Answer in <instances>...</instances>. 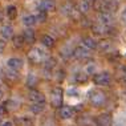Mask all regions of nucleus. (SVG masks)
Returning <instances> with one entry per match:
<instances>
[{
	"label": "nucleus",
	"mask_w": 126,
	"mask_h": 126,
	"mask_svg": "<svg viewBox=\"0 0 126 126\" xmlns=\"http://www.w3.org/2000/svg\"><path fill=\"white\" fill-rule=\"evenodd\" d=\"M118 7L117 1H113V0H94L93 3V8L98 12H111L114 11Z\"/></svg>",
	"instance_id": "f257e3e1"
},
{
	"label": "nucleus",
	"mask_w": 126,
	"mask_h": 126,
	"mask_svg": "<svg viewBox=\"0 0 126 126\" xmlns=\"http://www.w3.org/2000/svg\"><path fill=\"white\" fill-rule=\"evenodd\" d=\"M105 100H106L105 93H104V92H101V90L94 89V90H92L90 93H89V101H90V104L93 105V106H96V108L101 106V105L105 102Z\"/></svg>",
	"instance_id": "f03ea898"
},
{
	"label": "nucleus",
	"mask_w": 126,
	"mask_h": 126,
	"mask_svg": "<svg viewBox=\"0 0 126 126\" xmlns=\"http://www.w3.org/2000/svg\"><path fill=\"white\" fill-rule=\"evenodd\" d=\"M50 101L54 108H61L63 106V89L61 88H53L50 93Z\"/></svg>",
	"instance_id": "7ed1b4c3"
},
{
	"label": "nucleus",
	"mask_w": 126,
	"mask_h": 126,
	"mask_svg": "<svg viewBox=\"0 0 126 126\" xmlns=\"http://www.w3.org/2000/svg\"><path fill=\"white\" fill-rule=\"evenodd\" d=\"M28 59L32 61L33 64H40L45 60V52H43L40 48H33L28 53Z\"/></svg>",
	"instance_id": "20e7f679"
},
{
	"label": "nucleus",
	"mask_w": 126,
	"mask_h": 126,
	"mask_svg": "<svg viewBox=\"0 0 126 126\" xmlns=\"http://www.w3.org/2000/svg\"><path fill=\"white\" fill-rule=\"evenodd\" d=\"M111 77L109 72H101V73H96L93 77V81L96 85H101V86H105V85H109Z\"/></svg>",
	"instance_id": "39448f33"
},
{
	"label": "nucleus",
	"mask_w": 126,
	"mask_h": 126,
	"mask_svg": "<svg viewBox=\"0 0 126 126\" xmlns=\"http://www.w3.org/2000/svg\"><path fill=\"white\" fill-rule=\"evenodd\" d=\"M56 8V3L54 0H41L39 4V9L41 12H52Z\"/></svg>",
	"instance_id": "423d86ee"
},
{
	"label": "nucleus",
	"mask_w": 126,
	"mask_h": 126,
	"mask_svg": "<svg viewBox=\"0 0 126 126\" xmlns=\"http://www.w3.org/2000/svg\"><path fill=\"white\" fill-rule=\"evenodd\" d=\"M73 56L78 60H86L88 57L90 56V52L88 50L86 47H77V48L73 50Z\"/></svg>",
	"instance_id": "0eeeda50"
},
{
	"label": "nucleus",
	"mask_w": 126,
	"mask_h": 126,
	"mask_svg": "<svg viewBox=\"0 0 126 126\" xmlns=\"http://www.w3.org/2000/svg\"><path fill=\"white\" fill-rule=\"evenodd\" d=\"M98 20H100L98 23L110 27L114 21V17H113V15H111V12H101L100 16H98Z\"/></svg>",
	"instance_id": "6e6552de"
},
{
	"label": "nucleus",
	"mask_w": 126,
	"mask_h": 126,
	"mask_svg": "<svg viewBox=\"0 0 126 126\" xmlns=\"http://www.w3.org/2000/svg\"><path fill=\"white\" fill-rule=\"evenodd\" d=\"M59 115L63 120H70L74 115V110L70 106H61L59 109Z\"/></svg>",
	"instance_id": "1a4fd4ad"
},
{
	"label": "nucleus",
	"mask_w": 126,
	"mask_h": 126,
	"mask_svg": "<svg viewBox=\"0 0 126 126\" xmlns=\"http://www.w3.org/2000/svg\"><path fill=\"white\" fill-rule=\"evenodd\" d=\"M97 126H110L111 125V115L109 113H102L98 115L97 121H96Z\"/></svg>",
	"instance_id": "9d476101"
},
{
	"label": "nucleus",
	"mask_w": 126,
	"mask_h": 126,
	"mask_svg": "<svg viewBox=\"0 0 126 126\" xmlns=\"http://www.w3.org/2000/svg\"><path fill=\"white\" fill-rule=\"evenodd\" d=\"M7 65H8L9 69H13V70H20L23 68V60L17 59V57H12V59L8 60V63H7Z\"/></svg>",
	"instance_id": "9b49d317"
},
{
	"label": "nucleus",
	"mask_w": 126,
	"mask_h": 126,
	"mask_svg": "<svg viewBox=\"0 0 126 126\" xmlns=\"http://www.w3.org/2000/svg\"><path fill=\"white\" fill-rule=\"evenodd\" d=\"M92 29L96 35H105V33L109 32V27L108 25H104L101 23H96V24L92 25Z\"/></svg>",
	"instance_id": "f8f14e48"
},
{
	"label": "nucleus",
	"mask_w": 126,
	"mask_h": 126,
	"mask_svg": "<svg viewBox=\"0 0 126 126\" xmlns=\"http://www.w3.org/2000/svg\"><path fill=\"white\" fill-rule=\"evenodd\" d=\"M28 98L33 102H45V97L43 96V93L37 90H31L28 94Z\"/></svg>",
	"instance_id": "ddd939ff"
},
{
	"label": "nucleus",
	"mask_w": 126,
	"mask_h": 126,
	"mask_svg": "<svg viewBox=\"0 0 126 126\" xmlns=\"http://www.w3.org/2000/svg\"><path fill=\"white\" fill-rule=\"evenodd\" d=\"M23 37H24V41L28 43V44L35 43V32H33L32 29H27V31H24V33H23Z\"/></svg>",
	"instance_id": "4468645a"
},
{
	"label": "nucleus",
	"mask_w": 126,
	"mask_h": 126,
	"mask_svg": "<svg viewBox=\"0 0 126 126\" xmlns=\"http://www.w3.org/2000/svg\"><path fill=\"white\" fill-rule=\"evenodd\" d=\"M77 11L80 13H86L89 11V3H88V0H80L77 4Z\"/></svg>",
	"instance_id": "2eb2a0df"
},
{
	"label": "nucleus",
	"mask_w": 126,
	"mask_h": 126,
	"mask_svg": "<svg viewBox=\"0 0 126 126\" xmlns=\"http://www.w3.org/2000/svg\"><path fill=\"white\" fill-rule=\"evenodd\" d=\"M82 43H84V45L88 49H96L97 48V41L94 39H92V37H85V39L82 40Z\"/></svg>",
	"instance_id": "dca6fc26"
},
{
	"label": "nucleus",
	"mask_w": 126,
	"mask_h": 126,
	"mask_svg": "<svg viewBox=\"0 0 126 126\" xmlns=\"http://www.w3.org/2000/svg\"><path fill=\"white\" fill-rule=\"evenodd\" d=\"M13 35V29L11 25H4L1 28V36L4 37V39H11Z\"/></svg>",
	"instance_id": "f3484780"
},
{
	"label": "nucleus",
	"mask_w": 126,
	"mask_h": 126,
	"mask_svg": "<svg viewBox=\"0 0 126 126\" xmlns=\"http://www.w3.org/2000/svg\"><path fill=\"white\" fill-rule=\"evenodd\" d=\"M44 108H45V102H33V105L31 106V110L37 114V113H41Z\"/></svg>",
	"instance_id": "a211bd4d"
},
{
	"label": "nucleus",
	"mask_w": 126,
	"mask_h": 126,
	"mask_svg": "<svg viewBox=\"0 0 126 126\" xmlns=\"http://www.w3.org/2000/svg\"><path fill=\"white\" fill-rule=\"evenodd\" d=\"M74 80H76V82L78 84H84L88 81V73L86 72H78L76 73V76H74Z\"/></svg>",
	"instance_id": "6ab92c4d"
},
{
	"label": "nucleus",
	"mask_w": 126,
	"mask_h": 126,
	"mask_svg": "<svg viewBox=\"0 0 126 126\" xmlns=\"http://www.w3.org/2000/svg\"><path fill=\"white\" fill-rule=\"evenodd\" d=\"M78 124L81 126H93L94 125V121L92 120V117H80L78 118Z\"/></svg>",
	"instance_id": "aec40b11"
},
{
	"label": "nucleus",
	"mask_w": 126,
	"mask_h": 126,
	"mask_svg": "<svg viewBox=\"0 0 126 126\" xmlns=\"http://www.w3.org/2000/svg\"><path fill=\"white\" fill-rule=\"evenodd\" d=\"M36 21H37V19H36V16H33V15L25 16V17L23 19V23H24V25H27V27H33L36 24Z\"/></svg>",
	"instance_id": "412c9836"
},
{
	"label": "nucleus",
	"mask_w": 126,
	"mask_h": 126,
	"mask_svg": "<svg viewBox=\"0 0 126 126\" xmlns=\"http://www.w3.org/2000/svg\"><path fill=\"white\" fill-rule=\"evenodd\" d=\"M41 41H43V44L47 47V48H52V47L54 45V40H53V37H52V36H49V35L43 36Z\"/></svg>",
	"instance_id": "4be33fe9"
},
{
	"label": "nucleus",
	"mask_w": 126,
	"mask_h": 126,
	"mask_svg": "<svg viewBox=\"0 0 126 126\" xmlns=\"http://www.w3.org/2000/svg\"><path fill=\"white\" fill-rule=\"evenodd\" d=\"M27 85H28L29 88H35L36 86V85H37V77H36V74H33V73L28 74V78H27Z\"/></svg>",
	"instance_id": "5701e85b"
},
{
	"label": "nucleus",
	"mask_w": 126,
	"mask_h": 126,
	"mask_svg": "<svg viewBox=\"0 0 126 126\" xmlns=\"http://www.w3.org/2000/svg\"><path fill=\"white\" fill-rule=\"evenodd\" d=\"M97 47L102 50V52H106L108 49H110V43H109L108 40H101V41H98Z\"/></svg>",
	"instance_id": "b1692460"
},
{
	"label": "nucleus",
	"mask_w": 126,
	"mask_h": 126,
	"mask_svg": "<svg viewBox=\"0 0 126 126\" xmlns=\"http://www.w3.org/2000/svg\"><path fill=\"white\" fill-rule=\"evenodd\" d=\"M16 15H17V9H16L15 5H9L8 8H7V16H8L9 19H15Z\"/></svg>",
	"instance_id": "393cba45"
},
{
	"label": "nucleus",
	"mask_w": 126,
	"mask_h": 126,
	"mask_svg": "<svg viewBox=\"0 0 126 126\" xmlns=\"http://www.w3.org/2000/svg\"><path fill=\"white\" fill-rule=\"evenodd\" d=\"M13 45L16 47V48H21L23 47V43H25L24 41V37L23 36H16V37H13Z\"/></svg>",
	"instance_id": "a878e982"
},
{
	"label": "nucleus",
	"mask_w": 126,
	"mask_h": 126,
	"mask_svg": "<svg viewBox=\"0 0 126 126\" xmlns=\"http://www.w3.org/2000/svg\"><path fill=\"white\" fill-rule=\"evenodd\" d=\"M5 77L7 78H11L12 81H15V80H17V73H16V70L11 69L9 72H5Z\"/></svg>",
	"instance_id": "bb28decb"
},
{
	"label": "nucleus",
	"mask_w": 126,
	"mask_h": 126,
	"mask_svg": "<svg viewBox=\"0 0 126 126\" xmlns=\"http://www.w3.org/2000/svg\"><path fill=\"white\" fill-rule=\"evenodd\" d=\"M36 19H37V21H39V23H44L47 20V12H41V11H40V13L36 16Z\"/></svg>",
	"instance_id": "cd10ccee"
},
{
	"label": "nucleus",
	"mask_w": 126,
	"mask_h": 126,
	"mask_svg": "<svg viewBox=\"0 0 126 126\" xmlns=\"http://www.w3.org/2000/svg\"><path fill=\"white\" fill-rule=\"evenodd\" d=\"M45 66L48 68V69H50V68H53V66H54V60H52V59L48 60V61H47V65H45Z\"/></svg>",
	"instance_id": "c85d7f7f"
},
{
	"label": "nucleus",
	"mask_w": 126,
	"mask_h": 126,
	"mask_svg": "<svg viewBox=\"0 0 126 126\" xmlns=\"http://www.w3.org/2000/svg\"><path fill=\"white\" fill-rule=\"evenodd\" d=\"M43 126H56V125H54V122H53V121L48 120V121L44 122V125H43Z\"/></svg>",
	"instance_id": "c756f323"
},
{
	"label": "nucleus",
	"mask_w": 126,
	"mask_h": 126,
	"mask_svg": "<svg viewBox=\"0 0 126 126\" xmlns=\"http://www.w3.org/2000/svg\"><path fill=\"white\" fill-rule=\"evenodd\" d=\"M3 114H5V108L0 105V115H3Z\"/></svg>",
	"instance_id": "7c9ffc66"
},
{
	"label": "nucleus",
	"mask_w": 126,
	"mask_h": 126,
	"mask_svg": "<svg viewBox=\"0 0 126 126\" xmlns=\"http://www.w3.org/2000/svg\"><path fill=\"white\" fill-rule=\"evenodd\" d=\"M1 126H12V124L11 122H5V124H3Z\"/></svg>",
	"instance_id": "2f4dec72"
},
{
	"label": "nucleus",
	"mask_w": 126,
	"mask_h": 126,
	"mask_svg": "<svg viewBox=\"0 0 126 126\" xmlns=\"http://www.w3.org/2000/svg\"><path fill=\"white\" fill-rule=\"evenodd\" d=\"M122 19H124V20H125V21H126V11L124 12V15H122Z\"/></svg>",
	"instance_id": "473e14b6"
},
{
	"label": "nucleus",
	"mask_w": 126,
	"mask_h": 126,
	"mask_svg": "<svg viewBox=\"0 0 126 126\" xmlns=\"http://www.w3.org/2000/svg\"><path fill=\"white\" fill-rule=\"evenodd\" d=\"M3 98V90H1V88H0V100Z\"/></svg>",
	"instance_id": "72a5a7b5"
},
{
	"label": "nucleus",
	"mask_w": 126,
	"mask_h": 126,
	"mask_svg": "<svg viewBox=\"0 0 126 126\" xmlns=\"http://www.w3.org/2000/svg\"><path fill=\"white\" fill-rule=\"evenodd\" d=\"M115 126H122V124H117V125H115Z\"/></svg>",
	"instance_id": "f704fd0d"
},
{
	"label": "nucleus",
	"mask_w": 126,
	"mask_h": 126,
	"mask_svg": "<svg viewBox=\"0 0 126 126\" xmlns=\"http://www.w3.org/2000/svg\"><path fill=\"white\" fill-rule=\"evenodd\" d=\"M93 1H94V0H93Z\"/></svg>",
	"instance_id": "c9c22d12"
}]
</instances>
